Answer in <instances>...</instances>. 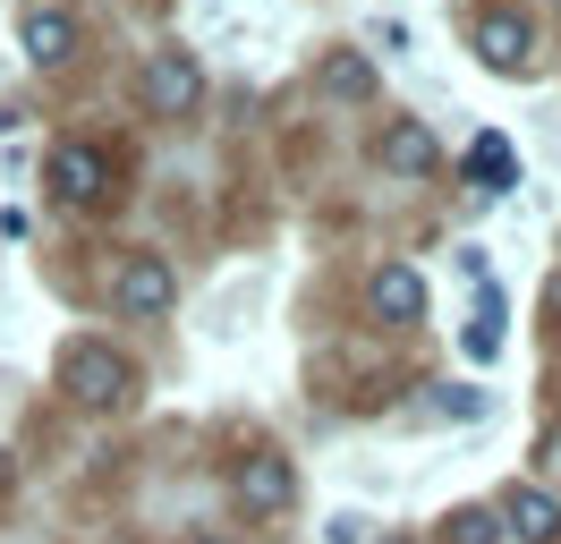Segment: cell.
<instances>
[{
    "label": "cell",
    "mask_w": 561,
    "mask_h": 544,
    "mask_svg": "<svg viewBox=\"0 0 561 544\" xmlns=\"http://www.w3.org/2000/svg\"><path fill=\"white\" fill-rule=\"evenodd\" d=\"M443 544H502V519H493V510H451V519H443Z\"/></svg>",
    "instance_id": "13"
},
{
    "label": "cell",
    "mask_w": 561,
    "mask_h": 544,
    "mask_svg": "<svg viewBox=\"0 0 561 544\" xmlns=\"http://www.w3.org/2000/svg\"><path fill=\"white\" fill-rule=\"evenodd\" d=\"M332 544H375V519H357V510H341V519H332Z\"/></svg>",
    "instance_id": "15"
},
{
    "label": "cell",
    "mask_w": 561,
    "mask_h": 544,
    "mask_svg": "<svg viewBox=\"0 0 561 544\" xmlns=\"http://www.w3.org/2000/svg\"><path fill=\"white\" fill-rule=\"evenodd\" d=\"M179 298V281L162 256H137V264L119 272V315H162V306Z\"/></svg>",
    "instance_id": "6"
},
{
    "label": "cell",
    "mask_w": 561,
    "mask_h": 544,
    "mask_svg": "<svg viewBox=\"0 0 561 544\" xmlns=\"http://www.w3.org/2000/svg\"><path fill=\"white\" fill-rule=\"evenodd\" d=\"M69 52H77V26L60 18V9H35V18H26V60L35 68H69Z\"/></svg>",
    "instance_id": "11"
},
{
    "label": "cell",
    "mask_w": 561,
    "mask_h": 544,
    "mask_svg": "<svg viewBox=\"0 0 561 544\" xmlns=\"http://www.w3.org/2000/svg\"><path fill=\"white\" fill-rule=\"evenodd\" d=\"M493 349H502V290H485L477 324H468V358H493Z\"/></svg>",
    "instance_id": "14"
},
{
    "label": "cell",
    "mask_w": 561,
    "mask_h": 544,
    "mask_svg": "<svg viewBox=\"0 0 561 544\" xmlns=\"http://www.w3.org/2000/svg\"><path fill=\"white\" fill-rule=\"evenodd\" d=\"M477 60H485V68H511V77L536 60V34H527L519 9H493V18H477Z\"/></svg>",
    "instance_id": "4"
},
{
    "label": "cell",
    "mask_w": 561,
    "mask_h": 544,
    "mask_svg": "<svg viewBox=\"0 0 561 544\" xmlns=\"http://www.w3.org/2000/svg\"><path fill=\"white\" fill-rule=\"evenodd\" d=\"M375 162L400 170V179H425V170H434V128H425V120H391L383 145H375Z\"/></svg>",
    "instance_id": "9"
},
{
    "label": "cell",
    "mask_w": 561,
    "mask_h": 544,
    "mask_svg": "<svg viewBox=\"0 0 561 544\" xmlns=\"http://www.w3.org/2000/svg\"><path fill=\"white\" fill-rule=\"evenodd\" d=\"M60 383H69L85 408H119L128 392H137V366H128L111 340H77L69 358H60Z\"/></svg>",
    "instance_id": "1"
},
{
    "label": "cell",
    "mask_w": 561,
    "mask_h": 544,
    "mask_svg": "<svg viewBox=\"0 0 561 544\" xmlns=\"http://www.w3.org/2000/svg\"><path fill=\"white\" fill-rule=\"evenodd\" d=\"M323 94L332 102H366L375 94V60H366V52H332V60H323Z\"/></svg>",
    "instance_id": "12"
},
{
    "label": "cell",
    "mask_w": 561,
    "mask_h": 544,
    "mask_svg": "<svg viewBox=\"0 0 561 544\" xmlns=\"http://www.w3.org/2000/svg\"><path fill=\"white\" fill-rule=\"evenodd\" d=\"M145 102H153V120H187V111L205 102L196 60H187V52H153V68H145Z\"/></svg>",
    "instance_id": "2"
},
{
    "label": "cell",
    "mask_w": 561,
    "mask_h": 544,
    "mask_svg": "<svg viewBox=\"0 0 561 544\" xmlns=\"http://www.w3.org/2000/svg\"><path fill=\"white\" fill-rule=\"evenodd\" d=\"M468 188H477V196H511V188H519V154H511V136H477V145H468Z\"/></svg>",
    "instance_id": "8"
},
{
    "label": "cell",
    "mask_w": 561,
    "mask_h": 544,
    "mask_svg": "<svg viewBox=\"0 0 561 544\" xmlns=\"http://www.w3.org/2000/svg\"><path fill=\"white\" fill-rule=\"evenodd\" d=\"M502 528L519 544H553L561 536V502H545L536 485H519V494H502Z\"/></svg>",
    "instance_id": "10"
},
{
    "label": "cell",
    "mask_w": 561,
    "mask_h": 544,
    "mask_svg": "<svg viewBox=\"0 0 561 544\" xmlns=\"http://www.w3.org/2000/svg\"><path fill=\"white\" fill-rule=\"evenodd\" d=\"M289 494H298V476H289V460H273V451H255V460H239V510H289Z\"/></svg>",
    "instance_id": "5"
},
{
    "label": "cell",
    "mask_w": 561,
    "mask_h": 544,
    "mask_svg": "<svg viewBox=\"0 0 561 544\" xmlns=\"http://www.w3.org/2000/svg\"><path fill=\"white\" fill-rule=\"evenodd\" d=\"M51 188H60V204H103L111 196V154L103 145H51Z\"/></svg>",
    "instance_id": "3"
},
{
    "label": "cell",
    "mask_w": 561,
    "mask_h": 544,
    "mask_svg": "<svg viewBox=\"0 0 561 544\" xmlns=\"http://www.w3.org/2000/svg\"><path fill=\"white\" fill-rule=\"evenodd\" d=\"M366 306H375L383 324H417V315H425V272L383 264V272H375V290H366Z\"/></svg>",
    "instance_id": "7"
}]
</instances>
